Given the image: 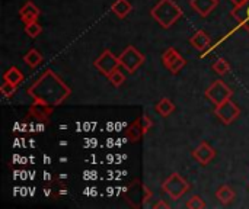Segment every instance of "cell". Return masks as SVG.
I'll use <instances>...</instances> for the list:
<instances>
[{"mask_svg":"<svg viewBox=\"0 0 249 209\" xmlns=\"http://www.w3.org/2000/svg\"><path fill=\"white\" fill-rule=\"evenodd\" d=\"M229 1H231V3H232L233 6H238V4H242V3H244L245 0H229Z\"/></svg>","mask_w":249,"mask_h":209,"instance_id":"cell-28","label":"cell"},{"mask_svg":"<svg viewBox=\"0 0 249 209\" xmlns=\"http://www.w3.org/2000/svg\"><path fill=\"white\" fill-rule=\"evenodd\" d=\"M232 16L238 20L239 26L245 28L249 32V0H245L242 4H238L232 9Z\"/></svg>","mask_w":249,"mask_h":209,"instance_id":"cell-15","label":"cell"},{"mask_svg":"<svg viewBox=\"0 0 249 209\" xmlns=\"http://www.w3.org/2000/svg\"><path fill=\"white\" fill-rule=\"evenodd\" d=\"M190 44H191L196 49L204 51L207 47H210V44H212V36H210L207 32H204V31H198V32H196V33L190 38Z\"/></svg>","mask_w":249,"mask_h":209,"instance_id":"cell-16","label":"cell"},{"mask_svg":"<svg viewBox=\"0 0 249 209\" xmlns=\"http://www.w3.org/2000/svg\"><path fill=\"white\" fill-rule=\"evenodd\" d=\"M54 111V106H50L47 103H42V102H35L29 106V111H28V115L38 119V121H42V122H47L50 115L53 113Z\"/></svg>","mask_w":249,"mask_h":209,"instance_id":"cell-11","label":"cell"},{"mask_svg":"<svg viewBox=\"0 0 249 209\" xmlns=\"http://www.w3.org/2000/svg\"><path fill=\"white\" fill-rule=\"evenodd\" d=\"M23 61H25L29 67L35 68V67H38V65L42 63V55H41V52H39L38 49L31 48V49L23 55Z\"/></svg>","mask_w":249,"mask_h":209,"instance_id":"cell-21","label":"cell"},{"mask_svg":"<svg viewBox=\"0 0 249 209\" xmlns=\"http://www.w3.org/2000/svg\"><path fill=\"white\" fill-rule=\"evenodd\" d=\"M121 67L124 70H127L128 73H134L137 68H140V65L144 63L146 57L144 54H142L136 47L128 45L127 48H124V51L118 55Z\"/></svg>","mask_w":249,"mask_h":209,"instance_id":"cell-6","label":"cell"},{"mask_svg":"<svg viewBox=\"0 0 249 209\" xmlns=\"http://www.w3.org/2000/svg\"><path fill=\"white\" fill-rule=\"evenodd\" d=\"M108 80L109 83L114 86V87H121L125 81V76L123 71H120V68H117L115 71H112L109 76H108Z\"/></svg>","mask_w":249,"mask_h":209,"instance_id":"cell-23","label":"cell"},{"mask_svg":"<svg viewBox=\"0 0 249 209\" xmlns=\"http://www.w3.org/2000/svg\"><path fill=\"white\" fill-rule=\"evenodd\" d=\"M16 87H18V86L12 84V83H9V81H4V83L0 86V93H1L4 97H12V96L16 93Z\"/></svg>","mask_w":249,"mask_h":209,"instance_id":"cell-26","label":"cell"},{"mask_svg":"<svg viewBox=\"0 0 249 209\" xmlns=\"http://www.w3.org/2000/svg\"><path fill=\"white\" fill-rule=\"evenodd\" d=\"M3 80L12 83V84H15V86H19V84L23 81V73H22L18 67H10L7 71H4Z\"/></svg>","mask_w":249,"mask_h":209,"instance_id":"cell-19","label":"cell"},{"mask_svg":"<svg viewBox=\"0 0 249 209\" xmlns=\"http://www.w3.org/2000/svg\"><path fill=\"white\" fill-rule=\"evenodd\" d=\"M214 113H216V116H217L225 125H231L232 122H235V121L239 118L241 109H239V106H238L236 103H233V102L229 99V100H226L225 103L216 106Z\"/></svg>","mask_w":249,"mask_h":209,"instance_id":"cell-9","label":"cell"},{"mask_svg":"<svg viewBox=\"0 0 249 209\" xmlns=\"http://www.w3.org/2000/svg\"><path fill=\"white\" fill-rule=\"evenodd\" d=\"M28 95L35 102H42L50 106H60L71 95V89L53 70H47L39 79L28 87Z\"/></svg>","mask_w":249,"mask_h":209,"instance_id":"cell-1","label":"cell"},{"mask_svg":"<svg viewBox=\"0 0 249 209\" xmlns=\"http://www.w3.org/2000/svg\"><path fill=\"white\" fill-rule=\"evenodd\" d=\"M182 9L175 0H159L150 10V16L163 28L169 29L182 17Z\"/></svg>","mask_w":249,"mask_h":209,"instance_id":"cell-2","label":"cell"},{"mask_svg":"<svg viewBox=\"0 0 249 209\" xmlns=\"http://www.w3.org/2000/svg\"><path fill=\"white\" fill-rule=\"evenodd\" d=\"M233 96V92L232 89L222 80H216L213 81L207 90H206V97L214 105V106H219L222 103H225L226 100H229L231 97Z\"/></svg>","mask_w":249,"mask_h":209,"instance_id":"cell-7","label":"cell"},{"mask_svg":"<svg viewBox=\"0 0 249 209\" xmlns=\"http://www.w3.org/2000/svg\"><path fill=\"white\" fill-rule=\"evenodd\" d=\"M212 68H213V71H214L216 74H219V76H226V74L231 71V64H229L228 60L219 58V60L214 61V64L212 65Z\"/></svg>","mask_w":249,"mask_h":209,"instance_id":"cell-22","label":"cell"},{"mask_svg":"<svg viewBox=\"0 0 249 209\" xmlns=\"http://www.w3.org/2000/svg\"><path fill=\"white\" fill-rule=\"evenodd\" d=\"M162 63H163V65L172 73V74H177V73H179L184 67H185V64H187V61H185V58L175 49V48H168L165 52H163V55H162Z\"/></svg>","mask_w":249,"mask_h":209,"instance_id":"cell-10","label":"cell"},{"mask_svg":"<svg viewBox=\"0 0 249 209\" xmlns=\"http://www.w3.org/2000/svg\"><path fill=\"white\" fill-rule=\"evenodd\" d=\"M133 10V6L130 3V0H115L111 4V12L118 17V19H124L127 17Z\"/></svg>","mask_w":249,"mask_h":209,"instance_id":"cell-17","label":"cell"},{"mask_svg":"<svg viewBox=\"0 0 249 209\" xmlns=\"http://www.w3.org/2000/svg\"><path fill=\"white\" fill-rule=\"evenodd\" d=\"M235 191L231 188V186H228V185H223V186H220L219 189H217V192H216V198H217V201L222 204V205H229V204H232L233 201H235Z\"/></svg>","mask_w":249,"mask_h":209,"instance_id":"cell-18","label":"cell"},{"mask_svg":"<svg viewBox=\"0 0 249 209\" xmlns=\"http://www.w3.org/2000/svg\"><path fill=\"white\" fill-rule=\"evenodd\" d=\"M152 196H153L152 191L140 180H134L125 192V201L131 208L144 207L152 199Z\"/></svg>","mask_w":249,"mask_h":209,"instance_id":"cell-3","label":"cell"},{"mask_svg":"<svg viewBox=\"0 0 249 209\" xmlns=\"http://www.w3.org/2000/svg\"><path fill=\"white\" fill-rule=\"evenodd\" d=\"M187 208L188 209H204L206 208V202L203 201V198H201V196H197V195H194L193 198H190V199H188V202H187Z\"/></svg>","mask_w":249,"mask_h":209,"instance_id":"cell-25","label":"cell"},{"mask_svg":"<svg viewBox=\"0 0 249 209\" xmlns=\"http://www.w3.org/2000/svg\"><path fill=\"white\" fill-rule=\"evenodd\" d=\"M39 15H41L39 9H38L32 1H26V3L20 7V10H19V17H20V20H22L25 25H26V23H31V22H36L38 17H39Z\"/></svg>","mask_w":249,"mask_h":209,"instance_id":"cell-13","label":"cell"},{"mask_svg":"<svg viewBox=\"0 0 249 209\" xmlns=\"http://www.w3.org/2000/svg\"><path fill=\"white\" fill-rule=\"evenodd\" d=\"M25 32L29 38H36L42 32V26L38 22H31L25 25Z\"/></svg>","mask_w":249,"mask_h":209,"instance_id":"cell-24","label":"cell"},{"mask_svg":"<svg viewBox=\"0 0 249 209\" xmlns=\"http://www.w3.org/2000/svg\"><path fill=\"white\" fill-rule=\"evenodd\" d=\"M162 191L171 199L178 201L190 191V183L179 173H174L162 183Z\"/></svg>","mask_w":249,"mask_h":209,"instance_id":"cell-4","label":"cell"},{"mask_svg":"<svg viewBox=\"0 0 249 209\" xmlns=\"http://www.w3.org/2000/svg\"><path fill=\"white\" fill-rule=\"evenodd\" d=\"M156 108V112L160 115V116H169L174 111H175V105H174V102L171 100V99H168V97H163L162 100H159V103L155 106Z\"/></svg>","mask_w":249,"mask_h":209,"instance_id":"cell-20","label":"cell"},{"mask_svg":"<svg viewBox=\"0 0 249 209\" xmlns=\"http://www.w3.org/2000/svg\"><path fill=\"white\" fill-rule=\"evenodd\" d=\"M160 208L169 209V205H168L165 201H159V202H156V204L153 205V209H160Z\"/></svg>","mask_w":249,"mask_h":209,"instance_id":"cell-27","label":"cell"},{"mask_svg":"<svg viewBox=\"0 0 249 209\" xmlns=\"http://www.w3.org/2000/svg\"><path fill=\"white\" fill-rule=\"evenodd\" d=\"M193 157L203 166H207L214 157H216V150L209 145L207 143H201L194 151H193Z\"/></svg>","mask_w":249,"mask_h":209,"instance_id":"cell-12","label":"cell"},{"mask_svg":"<svg viewBox=\"0 0 249 209\" xmlns=\"http://www.w3.org/2000/svg\"><path fill=\"white\" fill-rule=\"evenodd\" d=\"M152 127H153L152 118L147 113H143L128 125V128L125 129V137L128 138L130 143H139L144 137V134H147L149 129H152Z\"/></svg>","mask_w":249,"mask_h":209,"instance_id":"cell-5","label":"cell"},{"mask_svg":"<svg viewBox=\"0 0 249 209\" xmlns=\"http://www.w3.org/2000/svg\"><path fill=\"white\" fill-rule=\"evenodd\" d=\"M190 4L200 16L206 17L219 6V0H190Z\"/></svg>","mask_w":249,"mask_h":209,"instance_id":"cell-14","label":"cell"},{"mask_svg":"<svg viewBox=\"0 0 249 209\" xmlns=\"http://www.w3.org/2000/svg\"><path fill=\"white\" fill-rule=\"evenodd\" d=\"M93 65H95V68H96L98 71H101L104 76L108 77L112 71H115L117 68H120L121 63H120V58L115 57L109 49H105V51L95 60Z\"/></svg>","mask_w":249,"mask_h":209,"instance_id":"cell-8","label":"cell"}]
</instances>
